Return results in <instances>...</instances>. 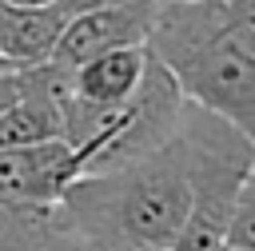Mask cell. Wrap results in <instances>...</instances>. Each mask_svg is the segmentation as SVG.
Masks as SVG:
<instances>
[{
    "label": "cell",
    "instance_id": "obj_15",
    "mask_svg": "<svg viewBox=\"0 0 255 251\" xmlns=\"http://www.w3.org/2000/svg\"><path fill=\"white\" fill-rule=\"evenodd\" d=\"M64 12H84V8H104V4H131V0H56Z\"/></svg>",
    "mask_w": 255,
    "mask_h": 251
},
{
    "label": "cell",
    "instance_id": "obj_11",
    "mask_svg": "<svg viewBox=\"0 0 255 251\" xmlns=\"http://www.w3.org/2000/svg\"><path fill=\"white\" fill-rule=\"evenodd\" d=\"M219 4H223L227 28L255 52V0H219Z\"/></svg>",
    "mask_w": 255,
    "mask_h": 251
},
{
    "label": "cell",
    "instance_id": "obj_6",
    "mask_svg": "<svg viewBox=\"0 0 255 251\" xmlns=\"http://www.w3.org/2000/svg\"><path fill=\"white\" fill-rule=\"evenodd\" d=\"M151 16H155V0H131V4H104V8L68 12V20L60 28V40L52 48V64L68 72V68L84 64L96 52L124 48V44H147Z\"/></svg>",
    "mask_w": 255,
    "mask_h": 251
},
{
    "label": "cell",
    "instance_id": "obj_9",
    "mask_svg": "<svg viewBox=\"0 0 255 251\" xmlns=\"http://www.w3.org/2000/svg\"><path fill=\"white\" fill-rule=\"evenodd\" d=\"M52 231H60L56 207L0 203V251H40Z\"/></svg>",
    "mask_w": 255,
    "mask_h": 251
},
{
    "label": "cell",
    "instance_id": "obj_5",
    "mask_svg": "<svg viewBox=\"0 0 255 251\" xmlns=\"http://www.w3.org/2000/svg\"><path fill=\"white\" fill-rule=\"evenodd\" d=\"M76 175H84V159L68 139L0 147V203L56 207Z\"/></svg>",
    "mask_w": 255,
    "mask_h": 251
},
{
    "label": "cell",
    "instance_id": "obj_1",
    "mask_svg": "<svg viewBox=\"0 0 255 251\" xmlns=\"http://www.w3.org/2000/svg\"><path fill=\"white\" fill-rule=\"evenodd\" d=\"M64 231L80 239H116L171 251L187 219V179L175 139L104 171H84L56 203Z\"/></svg>",
    "mask_w": 255,
    "mask_h": 251
},
{
    "label": "cell",
    "instance_id": "obj_8",
    "mask_svg": "<svg viewBox=\"0 0 255 251\" xmlns=\"http://www.w3.org/2000/svg\"><path fill=\"white\" fill-rule=\"evenodd\" d=\"M68 12L60 4L48 8H8L4 4V20H0V56L16 68H32L52 60V48L60 40Z\"/></svg>",
    "mask_w": 255,
    "mask_h": 251
},
{
    "label": "cell",
    "instance_id": "obj_10",
    "mask_svg": "<svg viewBox=\"0 0 255 251\" xmlns=\"http://www.w3.org/2000/svg\"><path fill=\"white\" fill-rule=\"evenodd\" d=\"M219 247H231V251H255V171L243 179L235 203H231V215L223 223V243Z\"/></svg>",
    "mask_w": 255,
    "mask_h": 251
},
{
    "label": "cell",
    "instance_id": "obj_17",
    "mask_svg": "<svg viewBox=\"0 0 255 251\" xmlns=\"http://www.w3.org/2000/svg\"><path fill=\"white\" fill-rule=\"evenodd\" d=\"M0 20H4V4H0Z\"/></svg>",
    "mask_w": 255,
    "mask_h": 251
},
{
    "label": "cell",
    "instance_id": "obj_7",
    "mask_svg": "<svg viewBox=\"0 0 255 251\" xmlns=\"http://www.w3.org/2000/svg\"><path fill=\"white\" fill-rule=\"evenodd\" d=\"M147 64V44H124L88 56L84 64L68 68V96L88 108H108L120 104L143 76Z\"/></svg>",
    "mask_w": 255,
    "mask_h": 251
},
{
    "label": "cell",
    "instance_id": "obj_4",
    "mask_svg": "<svg viewBox=\"0 0 255 251\" xmlns=\"http://www.w3.org/2000/svg\"><path fill=\"white\" fill-rule=\"evenodd\" d=\"M183 104H187V96L179 92L175 76L147 48L143 76L120 104L88 108V104H76L72 96L64 100V139L80 151L84 171L120 167V163L159 147L175 131Z\"/></svg>",
    "mask_w": 255,
    "mask_h": 251
},
{
    "label": "cell",
    "instance_id": "obj_14",
    "mask_svg": "<svg viewBox=\"0 0 255 251\" xmlns=\"http://www.w3.org/2000/svg\"><path fill=\"white\" fill-rule=\"evenodd\" d=\"M40 251H84V243H80L72 231H64V227H60V231H52V235H48V243H44Z\"/></svg>",
    "mask_w": 255,
    "mask_h": 251
},
{
    "label": "cell",
    "instance_id": "obj_16",
    "mask_svg": "<svg viewBox=\"0 0 255 251\" xmlns=\"http://www.w3.org/2000/svg\"><path fill=\"white\" fill-rule=\"evenodd\" d=\"M0 4H8V8H48L56 0H0Z\"/></svg>",
    "mask_w": 255,
    "mask_h": 251
},
{
    "label": "cell",
    "instance_id": "obj_12",
    "mask_svg": "<svg viewBox=\"0 0 255 251\" xmlns=\"http://www.w3.org/2000/svg\"><path fill=\"white\" fill-rule=\"evenodd\" d=\"M24 92V68H0V112L16 104Z\"/></svg>",
    "mask_w": 255,
    "mask_h": 251
},
{
    "label": "cell",
    "instance_id": "obj_18",
    "mask_svg": "<svg viewBox=\"0 0 255 251\" xmlns=\"http://www.w3.org/2000/svg\"><path fill=\"white\" fill-rule=\"evenodd\" d=\"M219 251H231V247H219Z\"/></svg>",
    "mask_w": 255,
    "mask_h": 251
},
{
    "label": "cell",
    "instance_id": "obj_2",
    "mask_svg": "<svg viewBox=\"0 0 255 251\" xmlns=\"http://www.w3.org/2000/svg\"><path fill=\"white\" fill-rule=\"evenodd\" d=\"M147 48L191 104L223 116L255 147V52L227 28L219 0H155Z\"/></svg>",
    "mask_w": 255,
    "mask_h": 251
},
{
    "label": "cell",
    "instance_id": "obj_3",
    "mask_svg": "<svg viewBox=\"0 0 255 251\" xmlns=\"http://www.w3.org/2000/svg\"><path fill=\"white\" fill-rule=\"evenodd\" d=\"M171 139L179 147L187 179V219L171 251H219L231 203L243 179L255 171V147L239 127L191 100L183 104Z\"/></svg>",
    "mask_w": 255,
    "mask_h": 251
},
{
    "label": "cell",
    "instance_id": "obj_13",
    "mask_svg": "<svg viewBox=\"0 0 255 251\" xmlns=\"http://www.w3.org/2000/svg\"><path fill=\"white\" fill-rule=\"evenodd\" d=\"M80 239V235H76ZM84 251H163V247H143V243H116V239H80Z\"/></svg>",
    "mask_w": 255,
    "mask_h": 251
}]
</instances>
